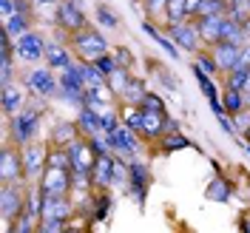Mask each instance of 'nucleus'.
<instances>
[{"label":"nucleus","mask_w":250,"mask_h":233,"mask_svg":"<svg viewBox=\"0 0 250 233\" xmlns=\"http://www.w3.org/2000/svg\"><path fill=\"white\" fill-rule=\"evenodd\" d=\"M68 46L74 51V57L77 60H97V57H103V54H108V40L100 34L97 29L91 26H85V29L74 31V34H68Z\"/></svg>","instance_id":"f257e3e1"},{"label":"nucleus","mask_w":250,"mask_h":233,"mask_svg":"<svg viewBox=\"0 0 250 233\" xmlns=\"http://www.w3.org/2000/svg\"><path fill=\"white\" fill-rule=\"evenodd\" d=\"M40 117H43V111L40 108H23L17 111V114H12L9 117V140L15 142V145H26V142L34 140V134H37V128H40Z\"/></svg>","instance_id":"f03ea898"},{"label":"nucleus","mask_w":250,"mask_h":233,"mask_svg":"<svg viewBox=\"0 0 250 233\" xmlns=\"http://www.w3.org/2000/svg\"><path fill=\"white\" fill-rule=\"evenodd\" d=\"M29 193L23 191V182H0V219L3 225H12L20 213H26Z\"/></svg>","instance_id":"7ed1b4c3"},{"label":"nucleus","mask_w":250,"mask_h":233,"mask_svg":"<svg viewBox=\"0 0 250 233\" xmlns=\"http://www.w3.org/2000/svg\"><path fill=\"white\" fill-rule=\"evenodd\" d=\"M23 179H26V168H23L20 145L6 140L3 154H0V182H23Z\"/></svg>","instance_id":"20e7f679"},{"label":"nucleus","mask_w":250,"mask_h":233,"mask_svg":"<svg viewBox=\"0 0 250 233\" xmlns=\"http://www.w3.org/2000/svg\"><path fill=\"white\" fill-rule=\"evenodd\" d=\"M105 142H108L111 154L117 156H125L128 162L137 156V151H140V137H137V131H131L128 125H120V128H114V131H108L105 134Z\"/></svg>","instance_id":"39448f33"},{"label":"nucleus","mask_w":250,"mask_h":233,"mask_svg":"<svg viewBox=\"0 0 250 233\" xmlns=\"http://www.w3.org/2000/svg\"><path fill=\"white\" fill-rule=\"evenodd\" d=\"M37 185L43 193H57V196H68L74 191V171H62V168H48L40 173Z\"/></svg>","instance_id":"423d86ee"},{"label":"nucleus","mask_w":250,"mask_h":233,"mask_svg":"<svg viewBox=\"0 0 250 233\" xmlns=\"http://www.w3.org/2000/svg\"><path fill=\"white\" fill-rule=\"evenodd\" d=\"M26 88L34 97H54L60 91V80L54 77V68L51 65H37L34 71H29L26 77Z\"/></svg>","instance_id":"0eeeda50"},{"label":"nucleus","mask_w":250,"mask_h":233,"mask_svg":"<svg viewBox=\"0 0 250 233\" xmlns=\"http://www.w3.org/2000/svg\"><path fill=\"white\" fill-rule=\"evenodd\" d=\"M23 154V168H26V179H40V173L46 171V162H48V145L31 140L20 148Z\"/></svg>","instance_id":"6e6552de"},{"label":"nucleus","mask_w":250,"mask_h":233,"mask_svg":"<svg viewBox=\"0 0 250 233\" xmlns=\"http://www.w3.org/2000/svg\"><path fill=\"white\" fill-rule=\"evenodd\" d=\"M68 154H71V162H74V173H91L94 162H97V148H94L91 137L80 134L77 140L68 145Z\"/></svg>","instance_id":"1a4fd4ad"},{"label":"nucleus","mask_w":250,"mask_h":233,"mask_svg":"<svg viewBox=\"0 0 250 233\" xmlns=\"http://www.w3.org/2000/svg\"><path fill=\"white\" fill-rule=\"evenodd\" d=\"M168 37L188 54H199V46H205L202 37H199V29H196V23L190 17L185 23H179V26H168Z\"/></svg>","instance_id":"9d476101"},{"label":"nucleus","mask_w":250,"mask_h":233,"mask_svg":"<svg viewBox=\"0 0 250 233\" xmlns=\"http://www.w3.org/2000/svg\"><path fill=\"white\" fill-rule=\"evenodd\" d=\"M15 54L17 60L23 63H40L46 54V40L37 34V31H26L15 40Z\"/></svg>","instance_id":"9b49d317"},{"label":"nucleus","mask_w":250,"mask_h":233,"mask_svg":"<svg viewBox=\"0 0 250 233\" xmlns=\"http://www.w3.org/2000/svg\"><path fill=\"white\" fill-rule=\"evenodd\" d=\"M117 154H100L91 168V182L100 191H108L111 185H117Z\"/></svg>","instance_id":"f8f14e48"},{"label":"nucleus","mask_w":250,"mask_h":233,"mask_svg":"<svg viewBox=\"0 0 250 233\" xmlns=\"http://www.w3.org/2000/svg\"><path fill=\"white\" fill-rule=\"evenodd\" d=\"M57 26L65 29L68 34H74V31L88 26V20L83 15V9L77 6V0H60L57 3Z\"/></svg>","instance_id":"ddd939ff"},{"label":"nucleus","mask_w":250,"mask_h":233,"mask_svg":"<svg viewBox=\"0 0 250 233\" xmlns=\"http://www.w3.org/2000/svg\"><path fill=\"white\" fill-rule=\"evenodd\" d=\"M74 205H71V193L68 196H57V193H43V205H40V219H71Z\"/></svg>","instance_id":"4468645a"},{"label":"nucleus","mask_w":250,"mask_h":233,"mask_svg":"<svg viewBox=\"0 0 250 233\" xmlns=\"http://www.w3.org/2000/svg\"><path fill=\"white\" fill-rule=\"evenodd\" d=\"M168 111H154V108H145V123H142V140L148 142H159V137L168 131Z\"/></svg>","instance_id":"2eb2a0df"},{"label":"nucleus","mask_w":250,"mask_h":233,"mask_svg":"<svg viewBox=\"0 0 250 233\" xmlns=\"http://www.w3.org/2000/svg\"><path fill=\"white\" fill-rule=\"evenodd\" d=\"M128 182H131V193L137 196V202H145V191H148V185H151V173H148V168L142 165V162H137V159H131L128 162Z\"/></svg>","instance_id":"dca6fc26"},{"label":"nucleus","mask_w":250,"mask_h":233,"mask_svg":"<svg viewBox=\"0 0 250 233\" xmlns=\"http://www.w3.org/2000/svg\"><path fill=\"white\" fill-rule=\"evenodd\" d=\"M46 65H51L54 71H62L74 63V51L71 46H62V43H54V40H46V54H43Z\"/></svg>","instance_id":"f3484780"},{"label":"nucleus","mask_w":250,"mask_h":233,"mask_svg":"<svg viewBox=\"0 0 250 233\" xmlns=\"http://www.w3.org/2000/svg\"><path fill=\"white\" fill-rule=\"evenodd\" d=\"M239 48L242 46H233V43H225V40H222V43H216V46H208V51H210V57H213L219 71L228 74V71H233L236 57H239Z\"/></svg>","instance_id":"a211bd4d"},{"label":"nucleus","mask_w":250,"mask_h":233,"mask_svg":"<svg viewBox=\"0 0 250 233\" xmlns=\"http://www.w3.org/2000/svg\"><path fill=\"white\" fill-rule=\"evenodd\" d=\"M190 20L196 23L199 37H202L205 46H216L219 40H222V20H225V15H219V17H190Z\"/></svg>","instance_id":"6ab92c4d"},{"label":"nucleus","mask_w":250,"mask_h":233,"mask_svg":"<svg viewBox=\"0 0 250 233\" xmlns=\"http://www.w3.org/2000/svg\"><path fill=\"white\" fill-rule=\"evenodd\" d=\"M77 125H80V131H83L85 137H105V125H103V117H100L97 111H91L88 106H83V108H80Z\"/></svg>","instance_id":"aec40b11"},{"label":"nucleus","mask_w":250,"mask_h":233,"mask_svg":"<svg viewBox=\"0 0 250 233\" xmlns=\"http://www.w3.org/2000/svg\"><path fill=\"white\" fill-rule=\"evenodd\" d=\"M0 103H3V114L6 117H12V114H17V111L23 108V103H26V94H23V88L20 85H3L0 88Z\"/></svg>","instance_id":"412c9836"},{"label":"nucleus","mask_w":250,"mask_h":233,"mask_svg":"<svg viewBox=\"0 0 250 233\" xmlns=\"http://www.w3.org/2000/svg\"><path fill=\"white\" fill-rule=\"evenodd\" d=\"M222 40H225V43H233V46L250 43L248 31H245V23H239V20H233L230 15H225V20H222ZM222 40H219V43H222Z\"/></svg>","instance_id":"4be33fe9"},{"label":"nucleus","mask_w":250,"mask_h":233,"mask_svg":"<svg viewBox=\"0 0 250 233\" xmlns=\"http://www.w3.org/2000/svg\"><path fill=\"white\" fill-rule=\"evenodd\" d=\"M80 134H83V131H80L77 123H60V125H54V131H51V145H62V148H68Z\"/></svg>","instance_id":"5701e85b"},{"label":"nucleus","mask_w":250,"mask_h":233,"mask_svg":"<svg viewBox=\"0 0 250 233\" xmlns=\"http://www.w3.org/2000/svg\"><path fill=\"white\" fill-rule=\"evenodd\" d=\"M3 31L12 37V40H17L20 34H26V31H31V23H29V12H15V15L9 17V20H3Z\"/></svg>","instance_id":"b1692460"},{"label":"nucleus","mask_w":250,"mask_h":233,"mask_svg":"<svg viewBox=\"0 0 250 233\" xmlns=\"http://www.w3.org/2000/svg\"><path fill=\"white\" fill-rule=\"evenodd\" d=\"M193 142L188 140L185 134H179V131H165L162 137H159V151L162 154H173V151H182V148H190Z\"/></svg>","instance_id":"393cba45"},{"label":"nucleus","mask_w":250,"mask_h":233,"mask_svg":"<svg viewBox=\"0 0 250 233\" xmlns=\"http://www.w3.org/2000/svg\"><path fill=\"white\" fill-rule=\"evenodd\" d=\"M48 168H62V171H74V162H71V154L68 148L62 145H48Z\"/></svg>","instance_id":"a878e982"},{"label":"nucleus","mask_w":250,"mask_h":233,"mask_svg":"<svg viewBox=\"0 0 250 233\" xmlns=\"http://www.w3.org/2000/svg\"><path fill=\"white\" fill-rule=\"evenodd\" d=\"M188 3L185 0H168L165 3V26H179L188 20Z\"/></svg>","instance_id":"bb28decb"},{"label":"nucleus","mask_w":250,"mask_h":233,"mask_svg":"<svg viewBox=\"0 0 250 233\" xmlns=\"http://www.w3.org/2000/svg\"><path fill=\"white\" fill-rule=\"evenodd\" d=\"M205 196H208V202H228V199H230V182L222 179V176H216V179L208 185Z\"/></svg>","instance_id":"cd10ccee"},{"label":"nucleus","mask_w":250,"mask_h":233,"mask_svg":"<svg viewBox=\"0 0 250 233\" xmlns=\"http://www.w3.org/2000/svg\"><path fill=\"white\" fill-rule=\"evenodd\" d=\"M222 106L225 111L233 117L239 111L245 108V91H236V88H222Z\"/></svg>","instance_id":"c85d7f7f"},{"label":"nucleus","mask_w":250,"mask_h":233,"mask_svg":"<svg viewBox=\"0 0 250 233\" xmlns=\"http://www.w3.org/2000/svg\"><path fill=\"white\" fill-rule=\"evenodd\" d=\"M142 29H145V34H151V40H154V43H159V46H162V48H165V51H168V57H173V60L179 57V46L173 43L171 37H165L162 31H156L154 26H151V23H145Z\"/></svg>","instance_id":"c756f323"},{"label":"nucleus","mask_w":250,"mask_h":233,"mask_svg":"<svg viewBox=\"0 0 250 233\" xmlns=\"http://www.w3.org/2000/svg\"><path fill=\"white\" fill-rule=\"evenodd\" d=\"M228 15V0H202L193 17H219Z\"/></svg>","instance_id":"7c9ffc66"},{"label":"nucleus","mask_w":250,"mask_h":233,"mask_svg":"<svg viewBox=\"0 0 250 233\" xmlns=\"http://www.w3.org/2000/svg\"><path fill=\"white\" fill-rule=\"evenodd\" d=\"M145 94H148V88L142 85L140 80H134L131 77V83H128V88L123 91V103H134V106H142V100H145Z\"/></svg>","instance_id":"2f4dec72"},{"label":"nucleus","mask_w":250,"mask_h":233,"mask_svg":"<svg viewBox=\"0 0 250 233\" xmlns=\"http://www.w3.org/2000/svg\"><path fill=\"white\" fill-rule=\"evenodd\" d=\"M128 83H131V68H123V65H120L114 74H108V85L114 88L117 97H123V91L128 88Z\"/></svg>","instance_id":"473e14b6"},{"label":"nucleus","mask_w":250,"mask_h":233,"mask_svg":"<svg viewBox=\"0 0 250 233\" xmlns=\"http://www.w3.org/2000/svg\"><path fill=\"white\" fill-rule=\"evenodd\" d=\"M228 15L239 20V23H248L250 20V0H228Z\"/></svg>","instance_id":"72a5a7b5"},{"label":"nucleus","mask_w":250,"mask_h":233,"mask_svg":"<svg viewBox=\"0 0 250 233\" xmlns=\"http://www.w3.org/2000/svg\"><path fill=\"white\" fill-rule=\"evenodd\" d=\"M248 77H250V71H239V68H233V71H228V74H225V88L245 91V85H248Z\"/></svg>","instance_id":"f704fd0d"},{"label":"nucleus","mask_w":250,"mask_h":233,"mask_svg":"<svg viewBox=\"0 0 250 233\" xmlns=\"http://www.w3.org/2000/svg\"><path fill=\"white\" fill-rule=\"evenodd\" d=\"M97 20L105 29H120V15L114 9H108V6H97Z\"/></svg>","instance_id":"c9c22d12"},{"label":"nucleus","mask_w":250,"mask_h":233,"mask_svg":"<svg viewBox=\"0 0 250 233\" xmlns=\"http://www.w3.org/2000/svg\"><path fill=\"white\" fill-rule=\"evenodd\" d=\"M94 63H97V68H100V71H103L105 77H108V74H114V71L120 68V60H117V54H114V48H111L108 54H103V57H97Z\"/></svg>","instance_id":"e433bc0d"},{"label":"nucleus","mask_w":250,"mask_h":233,"mask_svg":"<svg viewBox=\"0 0 250 233\" xmlns=\"http://www.w3.org/2000/svg\"><path fill=\"white\" fill-rule=\"evenodd\" d=\"M65 219H40L37 222V231L40 233H65Z\"/></svg>","instance_id":"4c0bfd02"},{"label":"nucleus","mask_w":250,"mask_h":233,"mask_svg":"<svg viewBox=\"0 0 250 233\" xmlns=\"http://www.w3.org/2000/svg\"><path fill=\"white\" fill-rule=\"evenodd\" d=\"M193 65H196V68H202L205 74H210V77L219 74V68H216V63H213V57H210V51H202V57H196Z\"/></svg>","instance_id":"58836bf2"},{"label":"nucleus","mask_w":250,"mask_h":233,"mask_svg":"<svg viewBox=\"0 0 250 233\" xmlns=\"http://www.w3.org/2000/svg\"><path fill=\"white\" fill-rule=\"evenodd\" d=\"M233 68H239V71H250V43H245V46L239 48V57H236Z\"/></svg>","instance_id":"ea45409f"},{"label":"nucleus","mask_w":250,"mask_h":233,"mask_svg":"<svg viewBox=\"0 0 250 233\" xmlns=\"http://www.w3.org/2000/svg\"><path fill=\"white\" fill-rule=\"evenodd\" d=\"M15 12H20V0H0V20H9Z\"/></svg>","instance_id":"a19ab883"},{"label":"nucleus","mask_w":250,"mask_h":233,"mask_svg":"<svg viewBox=\"0 0 250 233\" xmlns=\"http://www.w3.org/2000/svg\"><path fill=\"white\" fill-rule=\"evenodd\" d=\"M142 108H154V111H165V103H162V97L154 91L145 94V100H142Z\"/></svg>","instance_id":"79ce46f5"},{"label":"nucleus","mask_w":250,"mask_h":233,"mask_svg":"<svg viewBox=\"0 0 250 233\" xmlns=\"http://www.w3.org/2000/svg\"><path fill=\"white\" fill-rule=\"evenodd\" d=\"M233 125H236V131H239V134H245V131H248V125H250V108H242L239 114H233Z\"/></svg>","instance_id":"37998d69"},{"label":"nucleus","mask_w":250,"mask_h":233,"mask_svg":"<svg viewBox=\"0 0 250 233\" xmlns=\"http://www.w3.org/2000/svg\"><path fill=\"white\" fill-rule=\"evenodd\" d=\"M114 54H117V60H120V65H123V68H131V65H134V54H131V51H128V48H114Z\"/></svg>","instance_id":"c03bdc74"},{"label":"nucleus","mask_w":250,"mask_h":233,"mask_svg":"<svg viewBox=\"0 0 250 233\" xmlns=\"http://www.w3.org/2000/svg\"><path fill=\"white\" fill-rule=\"evenodd\" d=\"M165 3H168V0H145V6H148V12H151V15H156V12H162V15H165Z\"/></svg>","instance_id":"a18cd8bd"},{"label":"nucleus","mask_w":250,"mask_h":233,"mask_svg":"<svg viewBox=\"0 0 250 233\" xmlns=\"http://www.w3.org/2000/svg\"><path fill=\"white\" fill-rule=\"evenodd\" d=\"M185 3H188V15L193 17V15H196V9H199V3H202V0H185Z\"/></svg>","instance_id":"49530a36"},{"label":"nucleus","mask_w":250,"mask_h":233,"mask_svg":"<svg viewBox=\"0 0 250 233\" xmlns=\"http://www.w3.org/2000/svg\"><path fill=\"white\" fill-rule=\"evenodd\" d=\"M242 231H248V233H250V216H245V222H242Z\"/></svg>","instance_id":"de8ad7c7"},{"label":"nucleus","mask_w":250,"mask_h":233,"mask_svg":"<svg viewBox=\"0 0 250 233\" xmlns=\"http://www.w3.org/2000/svg\"><path fill=\"white\" fill-rule=\"evenodd\" d=\"M245 108H250V91L245 94Z\"/></svg>","instance_id":"09e8293b"},{"label":"nucleus","mask_w":250,"mask_h":233,"mask_svg":"<svg viewBox=\"0 0 250 233\" xmlns=\"http://www.w3.org/2000/svg\"><path fill=\"white\" fill-rule=\"evenodd\" d=\"M34 3H60V0H34Z\"/></svg>","instance_id":"8fccbe9b"},{"label":"nucleus","mask_w":250,"mask_h":233,"mask_svg":"<svg viewBox=\"0 0 250 233\" xmlns=\"http://www.w3.org/2000/svg\"><path fill=\"white\" fill-rule=\"evenodd\" d=\"M245 140H248V142H250V125H248V131H245Z\"/></svg>","instance_id":"3c124183"},{"label":"nucleus","mask_w":250,"mask_h":233,"mask_svg":"<svg viewBox=\"0 0 250 233\" xmlns=\"http://www.w3.org/2000/svg\"><path fill=\"white\" fill-rule=\"evenodd\" d=\"M248 154H250V142H248Z\"/></svg>","instance_id":"603ef678"},{"label":"nucleus","mask_w":250,"mask_h":233,"mask_svg":"<svg viewBox=\"0 0 250 233\" xmlns=\"http://www.w3.org/2000/svg\"><path fill=\"white\" fill-rule=\"evenodd\" d=\"M142 3H145V0H142Z\"/></svg>","instance_id":"864d4df0"}]
</instances>
